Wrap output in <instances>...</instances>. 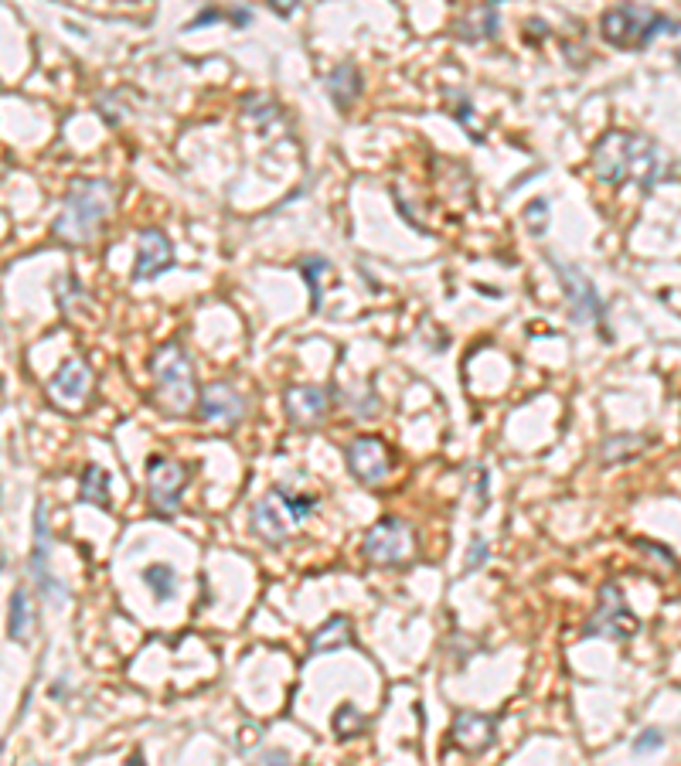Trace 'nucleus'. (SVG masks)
I'll list each match as a JSON object with an SVG mask.
<instances>
[{"mask_svg":"<svg viewBox=\"0 0 681 766\" xmlns=\"http://www.w3.org/2000/svg\"><path fill=\"white\" fill-rule=\"evenodd\" d=\"M593 171L596 178L610 188H624L627 181L641 184L644 191H651L661 178V161L658 147L647 137L637 133H607L593 147Z\"/></svg>","mask_w":681,"mask_h":766,"instance_id":"1","label":"nucleus"},{"mask_svg":"<svg viewBox=\"0 0 681 766\" xmlns=\"http://www.w3.org/2000/svg\"><path fill=\"white\" fill-rule=\"evenodd\" d=\"M109 212H113V184L103 178L72 181L65 208L55 222V239L65 246H86Z\"/></svg>","mask_w":681,"mask_h":766,"instance_id":"2","label":"nucleus"},{"mask_svg":"<svg viewBox=\"0 0 681 766\" xmlns=\"http://www.w3.org/2000/svg\"><path fill=\"white\" fill-rule=\"evenodd\" d=\"M150 375H154V402L167 416H181L198 399L195 365L181 341H167L150 355Z\"/></svg>","mask_w":681,"mask_h":766,"instance_id":"3","label":"nucleus"},{"mask_svg":"<svg viewBox=\"0 0 681 766\" xmlns=\"http://www.w3.org/2000/svg\"><path fill=\"white\" fill-rule=\"evenodd\" d=\"M600 28H603V38H607L613 48H620V52H641V48L651 45L658 35H678L681 21L654 11V7L624 4L603 14Z\"/></svg>","mask_w":681,"mask_h":766,"instance_id":"4","label":"nucleus"},{"mask_svg":"<svg viewBox=\"0 0 681 766\" xmlns=\"http://www.w3.org/2000/svg\"><path fill=\"white\" fill-rule=\"evenodd\" d=\"M321 508L317 494H293V491H273L269 498H263L252 508V532L263 542L280 545L287 542L290 528L307 521L314 511Z\"/></svg>","mask_w":681,"mask_h":766,"instance_id":"5","label":"nucleus"},{"mask_svg":"<svg viewBox=\"0 0 681 766\" xmlns=\"http://www.w3.org/2000/svg\"><path fill=\"white\" fill-rule=\"evenodd\" d=\"M549 266L556 269L559 283H562V293L569 300V310H573V321L579 324H600L603 327V317H607V303L600 300L596 286L590 276L583 273L579 266L573 263H562V259L549 256Z\"/></svg>","mask_w":681,"mask_h":766,"instance_id":"6","label":"nucleus"},{"mask_svg":"<svg viewBox=\"0 0 681 766\" xmlns=\"http://www.w3.org/2000/svg\"><path fill=\"white\" fill-rule=\"evenodd\" d=\"M641 630L637 617L627 610L624 593L617 583H607L600 589V600H596V613L590 617V624L583 627L586 637H617V641H630V637Z\"/></svg>","mask_w":681,"mask_h":766,"instance_id":"7","label":"nucleus"},{"mask_svg":"<svg viewBox=\"0 0 681 766\" xmlns=\"http://www.w3.org/2000/svg\"><path fill=\"white\" fill-rule=\"evenodd\" d=\"M365 559L372 566H402L413 559V532L402 518H382L365 535Z\"/></svg>","mask_w":681,"mask_h":766,"instance_id":"8","label":"nucleus"},{"mask_svg":"<svg viewBox=\"0 0 681 766\" xmlns=\"http://www.w3.org/2000/svg\"><path fill=\"white\" fill-rule=\"evenodd\" d=\"M188 467L178 464V460L171 457H150L147 464V498H150V508L157 511V515H171V511H178L181 504V494L184 487H188Z\"/></svg>","mask_w":681,"mask_h":766,"instance_id":"9","label":"nucleus"},{"mask_svg":"<svg viewBox=\"0 0 681 766\" xmlns=\"http://www.w3.org/2000/svg\"><path fill=\"white\" fill-rule=\"evenodd\" d=\"M344 457H348V470L358 477L361 484L375 487L382 484L385 477L392 474V457L389 446H385L378 436H355L348 446H344Z\"/></svg>","mask_w":681,"mask_h":766,"instance_id":"10","label":"nucleus"},{"mask_svg":"<svg viewBox=\"0 0 681 766\" xmlns=\"http://www.w3.org/2000/svg\"><path fill=\"white\" fill-rule=\"evenodd\" d=\"M283 409H287V419L293 426L314 429L331 412V389H324V385H290L287 395H283Z\"/></svg>","mask_w":681,"mask_h":766,"instance_id":"11","label":"nucleus"},{"mask_svg":"<svg viewBox=\"0 0 681 766\" xmlns=\"http://www.w3.org/2000/svg\"><path fill=\"white\" fill-rule=\"evenodd\" d=\"M198 409H201V419H208V423L239 426L242 416H246V395L229 382H212L201 389Z\"/></svg>","mask_w":681,"mask_h":766,"instance_id":"12","label":"nucleus"},{"mask_svg":"<svg viewBox=\"0 0 681 766\" xmlns=\"http://www.w3.org/2000/svg\"><path fill=\"white\" fill-rule=\"evenodd\" d=\"M31 579L38 583L41 593L65 596L62 583L52 576V525H48V508L38 504L35 508V549H31Z\"/></svg>","mask_w":681,"mask_h":766,"instance_id":"13","label":"nucleus"},{"mask_svg":"<svg viewBox=\"0 0 681 766\" xmlns=\"http://www.w3.org/2000/svg\"><path fill=\"white\" fill-rule=\"evenodd\" d=\"M92 392V368L82 358H69L62 361V368L52 375L48 382V395L58 402V406H82Z\"/></svg>","mask_w":681,"mask_h":766,"instance_id":"14","label":"nucleus"},{"mask_svg":"<svg viewBox=\"0 0 681 766\" xmlns=\"http://www.w3.org/2000/svg\"><path fill=\"white\" fill-rule=\"evenodd\" d=\"M494 732H498V726H494V719L491 715H484V712H457L453 715V726H450L453 746L464 749V753H470V756L491 749L494 746Z\"/></svg>","mask_w":681,"mask_h":766,"instance_id":"15","label":"nucleus"},{"mask_svg":"<svg viewBox=\"0 0 681 766\" xmlns=\"http://www.w3.org/2000/svg\"><path fill=\"white\" fill-rule=\"evenodd\" d=\"M174 266V246L161 229H144L140 232V249H137V266H133V280H154L164 269Z\"/></svg>","mask_w":681,"mask_h":766,"instance_id":"16","label":"nucleus"},{"mask_svg":"<svg viewBox=\"0 0 681 766\" xmlns=\"http://www.w3.org/2000/svg\"><path fill=\"white\" fill-rule=\"evenodd\" d=\"M327 92H331V103L338 109H348L361 96V75L351 62L334 65L327 75Z\"/></svg>","mask_w":681,"mask_h":766,"instance_id":"17","label":"nucleus"},{"mask_svg":"<svg viewBox=\"0 0 681 766\" xmlns=\"http://www.w3.org/2000/svg\"><path fill=\"white\" fill-rule=\"evenodd\" d=\"M351 644H355V630H351L348 617H331L321 630H314V637H310V651L314 654H331V651H341V647H351Z\"/></svg>","mask_w":681,"mask_h":766,"instance_id":"18","label":"nucleus"},{"mask_svg":"<svg viewBox=\"0 0 681 766\" xmlns=\"http://www.w3.org/2000/svg\"><path fill=\"white\" fill-rule=\"evenodd\" d=\"M457 35L464 41H487L498 35V4H481L477 11L457 21Z\"/></svg>","mask_w":681,"mask_h":766,"instance_id":"19","label":"nucleus"},{"mask_svg":"<svg viewBox=\"0 0 681 766\" xmlns=\"http://www.w3.org/2000/svg\"><path fill=\"white\" fill-rule=\"evenodd\" d=\"M7 634H11V641L24 644L31 637V596L28 589L18 586L11 596V613H7Z\"/></svg>","mask_w":681,"mask_h":766,"instance_id":"20","label":"nucleus"},{"mask_svg":"<svg viewBox=\"0 0 681 766\" xmlns=\"http://www.w3.org/2000/svg\"><path fill=\"white\" fill-rule=\"evenodd\" d=\"M79 498L96 508H109V474L103 467H86L79 481Z\"/></svg>","mask_w":681,"mask_h":766,"instance_id":"21","label":"nucleus"},{"mask_svg":"<svg viewBox=\"0 0 681 766\" xmlns=\"http://www.w3.org/2000/svg\"><path fill=\"white\" fill-rule=\"evenodd\" d=\"M144 583L150 586L157 603H167L174 593H178V572H174L167 562H154V566L144 569Z\"/></svg>","mask_w":681,"mask_h":766,"instance_id":"22","label":"nucleus"},{"mask_svg":"<svg viewBox=\"0 0 681 766\" xmlns=\"http://www.w3.org/2000/svg\"><path fill=\"white\" fill-rule=\"evenodd\" d=\"M300 273L307 276V286H310V307L321 310V303H324L321 280H324V273H327V259L324 256H307L304 263H300Z\"/></svg>","mask_w":681,"mask_h":766,"instance_id":"23","label":"nucleus"},{"mask_svg":"<svg viewBox=\"0 0 681 766\" xmlns=\"http://www.w3.org/2000/svg\"><path fill=\"white\" fill-rule=\"evenodd\" d=\"M361 729H365V715H361L355 705H341V709L334 712V732H338L341 739L358 736Z\"/></svg>","mask_w":681,"mask_h":766,"instance_id":"24","label":"nucleus"},{"mask_svg":"<svg viewBox=\"0 0 681 766\" xmlns=\"http://www.w3.org/2000/svg\"><path fill=\"white\" fill-rule=\"evenodd\" d=\"M525 218H528V229H532V235H542L545 225H549V205H545L542 198L532 201V205H528V212H525Z\"/></svg>","mask_w":681,"mask_h":766,"instance_id":"25","label":"nucleus"},{"mask_svg":"<svg viewBox=\"0 0 681 766\" xmlns=\"http://www.w3.org/2000/svg\"><path fill=\"white\" fill-rule=\"evenodd\" d=\"M664 746V732L661 729H644L641 736H637V743H634V753H658V749Z\"/></svg>","mask_w":681,"mask_h":766,"instance_id":"26","label":"nucleus"},{"mask_svg":"<svg viewBox=\"0 0 681 766\" xmlns=\"http://www.w3.org/2000/svg\"><path fill=\"white\" fill-rule=\"evenodd\" d=\"M487 542L484 538H477L474 545H470V555H467V562H464V572H474V569H484L487 566Z\"/></svg>","mask_w":681,"mask_h":766,"instance_id":"27","label":"nucleus"},{"mask_svg":"<svg viewBox=\"0 0 681 766\" xmlns=\"http://www.w3.org/2000/svg\"><path fill=\"white\" fill-rule=\"evenodd\" d=\"M218 21H222V11H218V7H208V11H198L195 18L188 21V31L208 28V24H218Z\"/></svg>","mask_w":681,"mask_h":766,"instance_id":"28","label":"nucleus"},{"mask_svg":"<svg viewBox=\"0 0 681 766\" xmlns=\"http://www.w3.org/2000/svg\"><path fill=\"white\" fill-rule=\"evenodd\" d=\"M256 766H290V760H287V753H280V749H269V753L259 756Z\"/></svg>","mask_w":681,"mask_h":766,"instance_id":"29","label":"nucleus"},{"mask_svg":"<svg viewBox=\"0 0 681 766\" xmlns=\"http://www.w3.org/2000/svg\"><path fill=\"white\" fill-rule=\"evenodd\" d=\"M229 21L235 24V28H246V24L252 21V11L249 7H235V11H229Z\"/></svg>","mask_w":681,"mask_h":766,"instance_id":"30","label":"nucleus"},{"mask_svg":"<svg viewBox=\"0 0 681 766\" xmlns=\"http://www.w3.org/2000/svg\"><path fill=\"white\" fill-rule=\"evenodd\" d=\"M273 11L280 14V18H290V14L297 11V7H293V4H287V7H283V4H273Z\"/></svg>","mask_w":681,"mask_h":766,"instance_id":"31","label":"nucleus"},{"mask_svg":"<svg viewBox=\"0 0 681 766\" xmlns=\"http://www.w3.org/2000/svg\"><path fill=\"white\" fill-rule=\"evenodd\" d=\"M675 58H678V65H681V48H678V52H675Z\"/></svg>","mask_w":681,"mask_h":766,"instance_id":"32","label":"nucleus"},{"mask_svg":"<svg viewBox=\"0 0 681 766\" xmlns=\"http://www.w3.org/2000/svg\"><path fill=\"white\" fill-rule=\"evenodd\" d=\"M0 753H4V739H0Z\"/></svg>","mask_w":681,"mask_h":766,"instance_id":"33","label":"nucleus"}]
</instances>
